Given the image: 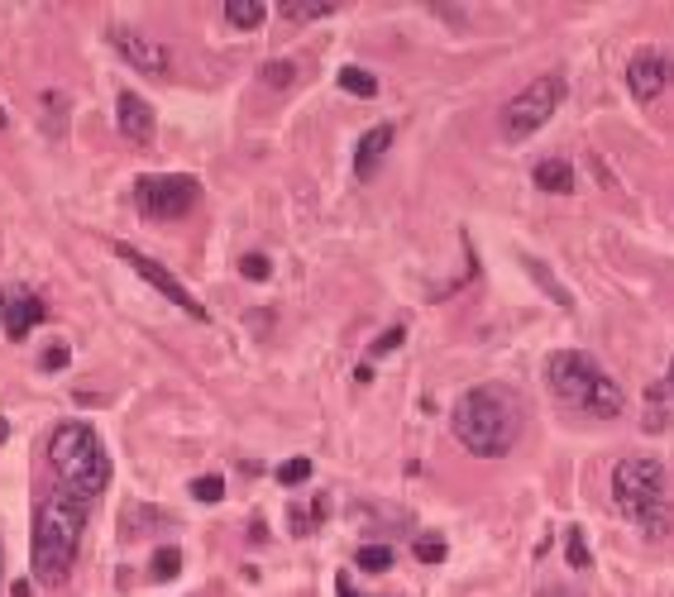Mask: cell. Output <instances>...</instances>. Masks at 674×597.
Returning <instances> with one entry per match:
<instances>
[{
  "label": "cell",
  "mask_w": 674,
  "mask_h": 597,
  "mask_svg": "<svg viewBox=\"0 0 674 597\" xmlns=\"http://www.w3.org/2000/svg\"><path fill=\"white\" fill-rule=\"evenodd\" d=\"M450 435L474 459H502V454H512V445L522 440V402H517V392L502 383L469 387L455 402V411H450Z\"/></svg>",
  "instance_id": "obj_1"
},
{
  "label": "cell",
  "mask_w": 674,
  "mask_h": 597,
  "mask_svg": "<svg viewBox=\"0 0 674 597\" xmlns=\"http://www.w3.org/2000/svg\"><path fill=\"white\" fill-rule=\"evenodd\" d=\"M612 507L651 540L674 535V497L670 469L655 454H622L612 464Z\"/></svg>",
  "instance_id": "obj_2"
},
{
  "label": "cell",
  "mask_w": 674,
  "mask_h": 597,
  "mask_svg": "<svg viewBox=\"0 0 674 597\" xmlns=\"http://www.w3.org/2000/svg\"><path fill=\"white\" fill-rule=\"evenodd\" d=\"M545 383H550V392H555L569 411L593 416V421H617V416L627 411L622 383H617L593 354H584V349H560V354H550Z\"/></svg>",
  "instance_id": "obj_3"
},
{
  "label": "cell",
  "mask_w": 674,
  "mask_h": 597,
  "mask_svg": "<svg viewBox=\"0 0 674 597\" xmlns=\"http://www.w3.org/2000/svg\"><path fill=\"white\" fill-rule=\"evenodd\" d=\"M48 464L58 473V492L63 497L82 502L87 512L101 502V492L110 483V459H106V449H101V435L87 421H63V426L53 430Z\"/></svg>",
  "instance_id": "obj_4"
},
{
  "label": "cell",
  "mask_w": 674,
  "mask_h": 597,
  "mask_svg": "<svg viewBox=\"0 0 674 597\" xmlns=\"http://www.w3.org/2000/svg\"><path fill=\"white\" fill-rule=\"evenodd\" d=\"M82 531H87V507L72 502L63 492L44 497V507L34 516V578L58 588L72 564H77V545H82Z\"/></svg>",
  "instance_id": "obj_5"
},
{
  "label": "cell",
  "mask_w": 674,
  "mask_h": 597,
  "mask_svg": "<svg viewBox=\"0 0 674 597\" xmlns=\"http://www.w3.org/2000/svg\"><path fill=\"white\" fill-rule=\"evenodd\" d=\"M565 101V82L555 77V72H545L536 82H526L507 106H502V134L507 139H526V134H536L541 125H550V115L560 110Z\"/></svg>",
  "instance_id": "obj_6"
},
{
  "label": "cell",
  "mask_w": 674,
  "mask_h": 597,
  "mask_svg": "<svg viewBox=\"0 0 674 597\" xmlns=\"http://www.w3.org/2000/svg\"><path fill=\"white\" fill-rule=\"evenodd\" d=\"M134 206L149 220H182L201 206V182L187 172H158L134 182Z\"/></svg>",
  "instance_id": "obj_7"
},
{
  "label": "cell",
  "mask_w": 674,
  "mask_h": 597,
  "mask_svg": "<svg viewBox=\"0 0 674 597\" xmlns=\"http://www.w3.org/2000/svg\"><path fill=\"white\" fill-rule=\"evenodd\" d=\"M110 48L130 67H139L144 77H168V72H173V58H177L163 39H153V34L134 29V24H115V29H110Z\"/></svg>",
  "instance_id": "obj_8"
},
{
  "label": "cell",
  "mask_w": 674,
  "mask_h": 597,
  "mask_svg": "<svg viewBox=\"0 0 674 597\" xmlns=\"http://www.w3.org/2000/svg\"><path fill=\"white\" fill-rule=\"evenodd\" d=\"M110 249H115V254L125 258V263H130L134 273H139V278L149 282V287H153V292H158V297H163V301H173V306H177V311H182V316L206 320V306H201V301H196L192 292H187V287H182V282H177L173 273L163 268V263H153V258H144V254H139V249H130V244H110Z\"/></svg>",
  "instance_id": "obj_9"
},
{
  "label": "cell",
  "mask_w": 674,
  "mask_h": 597,
  "mask_svg": "<svg viewBox=\"0 0 674 597\" xmlns=\"http://www.w3.org/2000/svg\"><path fill=\"white\" fill-rule=\"evenodd\" d=\"M670 82H674V58L665 48H641L627 63V91L636 101H660Z\"/></svg>",
  "instance_id": "obj_10"
},
{
  "label": "cell",
  "mask_w": 674,
  "mask_h": 597,
  "mask_svg": "<svg viewBox=\"0 0 674 597\" xmlns=\"http://www.w3.org/2000/svg\"><path fill=\"white\" fill-rule=\"evenodd\" d=\"M48 306L34 287H0V325H5V340H24L34 325H44Z\"/></svg>",
  "instance_id": "obj_11"
},
{
  "label": "cell",
  "mask_w": 674,
  "mask_h": 597,
  "mask_svg": "<svg viewBox=\"0 0 674 597\" xmlns=\"http://www.w3.org/2000/svg\"><path fill=\"white\" fill-rule=\"evenodd\" d=\"M115 115H120V134L134 139V144H149L153 129H158L153 106L144 101V96H134V91H120V96H115Z\"/></svg>",
  "instance_id": "obj_12"
},
{
  "label": "cell",
  "mask_w": 674,
  "mask_h": 597,
  "mask_svg": "<svg viewBox=\"0 0 674 597\" xmlns=\"http://www.w3.org/2000/svg\"><path fill=\"white\" fill-rule=\"evenodd\" d=\"M392 139H397V129L392 125H373L364 139H359V149H354V177H364L369 182L373 172L383 168V158H388Z\"/></svg>",
  "instance_id": "obj_13"
},
{
  "label": "cell",
  "mask_w": 674,
  "mask_h": 597,
  "mask_svg": "<svg viewBox=\"0 0 674 597\" xmlns=\"http://www.w3.org/2000/svg\"><path fill=\"white\" fill-rule=\"evenodd\" d=\"M531 182L550 196H569L574 192V168H569L565 158H541V163L531 168Z\"/></svg>",
  "instance_id": "obj_14"
},
{
  "label": "cell",
  "mask_w": 674,
  "mask_h": 597,
  "mask_svg": "<svg viewBox=\"0 0 674 597\" xmlns=\"http://www.w3.org/2000/svg\"><path fill=\"white\" fill-rule=\"evenodd\" d=\"M263 15H268L263 0H225V20L235 24V29H259Z\"/></svg>",
  "instance_id": "obj_15"
},
{
  "label": "cell",
  "mask_w": 674,
  "mask_h": 597,
  "mask_svg": "<svg viewBox=\"0 0 674 597\" xmlns=\"http://www.w3.org/2000/svg\"><path fill=\"white\" fill-rule=\"evenodd\" d=\"M283 15L292 24H311V20H326V15H335V0H287Z\"/></svg>",
  "instance_id": "obj_16"
},
{
  "label": "cell",
  "mask_w": 674,
  "mask_h": 597,
  "mask_svg": "<svg viewBox=\"0 0 674 597\" xmlns=\"http://www.w3.org/2000/svg\"><path fill=\"white\" fill-rule=\"evenodd\" d=\"M340 86H345L349 96H378V82H373V72H364V67H340Z\"/></svg>",
  "instance_id": "obj_17"
},
{
  "label": "cell",
  "mask_w": 674,
  "mask_h": 597,
  "mask_svg": "<svg viewBox=\"0 0 674 597\" xmlns=\"http://www.w3.org/2000/svg\"><path fill=\"white\" fill-rule=\"evenodd\" d=\"M402 340H407V325H388V330H383V335H378V340L369 344V354H364V363L373 368V363L383 359V354H392V349H397Z\"/></svg>",
  "instance_id": "obj_18"
},
{
  "label": "cell",
  "mask_w": 674,
  "mask_h": 597,
  "mask_svg": "<svg viewBox=\"0 0 674 597\" xmlns=\"http://www.w3.org/2000/svg\"><path fill=\"white\" fill-rule=\"evenodd\" d=\"M354 564H359V569H369V574H388V569H392V550H388V545H364V550L354 555Z\"/></svg>",
  "instance_id": "obj_19"
},
{
  "label": "cell",
  "mask_w": 674,
  "mask_h": 597,
  "mask_svg": "<svg viewBox=\"0 0 674 597\" xmlns=\"http://www.w3.org/2000/svg\"><path fill=\"white\" fill-rule=\"evenodd\" d=\"M526 268H531V278H536V282L545 287V297H550V301H560V306H574L565 287H560V282L550 278V268H545V263H536V258H526Z\"/></svg>",
  "instance_id": "obj_20"
},
{
  "label": "cell",
  "mask_w": 674,
  "mask_h": 597,
  "mask_svg": "<svg viewBox=\"0 0 674 597\" xmlns=\"http://www.w3.org/2000/svg\"><path fill=\"white\" fill-rule=\"evenodd\" d=\"M177 569H182V550H173V545H163V550L153 555V564H149V574L158 578V583H168Z\"/></svg>",
  "instance_id": "obj_21"
},
{
  "label": "cell",
  "mask_w": 674,
  "mask_h": 597,
  "mask_svg": "<svg viewBox=\"0 0 674 597\" xmlns=\"http://www.w3.org/2000/svg\"><path fill=\"white\" fill-rule=\"evenodd\" d=\"M263 82L268 86H292L297 82V63H292V58H273V63H263Z\"/></svg>",
  "instance_id": "obj_22"
},
{
  "label": "cell",
  "mask_w": 674,
  "mask_h": 597,
  "mask_svg": "<svg viewBox=\"0 0 674 597\" xmlns=\"http://www.w3.org/2000/svg\"><path fill=\"white\" fill-rule=\"evenodd\" d=\"M306 478H311V459H287V464H278V483H283V488H302Z\"/></svg>",
  "instance_id": "obj_23"
},
{
  "label": "cell",
  "mask_w": 674,
  "mask_h": 597,
  "mask_svg": "<svg viewBox=\"0 0 674 597\" xmlns=\"http://www.w3.org/2000/svg\"><path fill=\"white\" fill-rule=\"evenodd\" d=\"M565 559L574 569H588V545H584V531H579V526L565 531Z\"/></svg>",
  "instance_id": "obj_24"
},
{
  "label": "cell",
  "mask_w": 674,
  "mask_h": 597,
  "mask_svg": "<svg viewBox=\"0 0 674 597\" xmlns=\"http://www.w3.org/2000/svg\"><path fill=\"white\" fill-rule=\"evenodd\" d=\"M192 497H196V502H220V497H225V478H216V473L196 478V483H192Z\"/></svg>",
  "instance_id": "obj_25"
},
{
  "label": "cell",
  "mask_w": 674,
  "mask_h": 597,
  "mask_svg": "<svg viewBox=\"0 0 674 597\" xmlns=\"http://www.w3.org/2000/svg\"><path fill=\"white\" fill-rule=\"evenodd\" d=\"M240 273H244L249 282H263L268 273H273V263H268V254H244V258H240Z\"/></svg>",
  "instance_id": "obj_26"
},
{
  "label": "cell",
  "mask_w": 674,
  "mask_h": 597,
  "mask_svg": "<svg viewBox=\"0 0 674 597\" xmlns=\"http://www.w3.org/2000/svg\"><path fill=\"white\" fill-rule=\"evenodd\" d=\"M416 559H421V564H440V559H445V540L421 535V540H416Z\"/></svg>",
  "instance_id": "obj_27"
},
{
  "label": "cell",
  "mask_w": 674,
  "mask_h": 597,
  "mask_svg": "<svg viewBox=\"0 0 674 597\" xmlns=\"http://www.w3.org/2000/svg\"><path fill=\"white\" fill-rule=\"evenodd\" d=\"M63 363H67V344H48L44 354H39V368H44V373H58Z\"/></svg>",
  "instance_id": "obj_28"
},
{
  "label": "cell",
  "mask_w": 674,
  "mask_h": 597,
  "mask_svg": "<svg viewBox=\"0 0 674 597\" xmlns=\"http://www.w3.org/2000/svg\"><path fill=\"white\" fill-rule=\"evenodd\" d=\"M10 597H34V588H29V583H24V578H20V583L10 588Z\"/></svg>",
  "instance_id": "obj_29"
},
{
  "label": "cell",
  "mask_w": 674,
  "mask_h": 597,
  "mask_svg": "<svg viewBox=\"0 0 674 597\" xmlns=\"http://www.w3.org/2000/svg\"><path fill=\"white\" fill-rule=\"evenodd\" d=\"M335 588H340V597H359L354 588H349V578H345V574H340V583H335Z\"/></svg>",
  "instance_id": "obj_30"
},
{
  "label": "cell",
  "mask_w": 674,
  "mask_h": 597,
  "mask_svg": "<svg viewBox=\"0 0 674 597\" xmlns=\"http://www.w3.org/2000/svg\"><path fill=\"white\" fill-rule=\"evenodd\" d=\"M5 440H10V421L0 416V445H5Z\"/></svg>",
  "instance_id": "obj_31"
},
{
  "label": "cell",
  "mask_w": 674,
  "mask_h": 597,
  "mask_svg": "<svg viewBox=\"0 0 674 597\" xmlns=\"http://www.w3.org/2000/svg\"><path fill=\"white\" fill-rule=\"evenodd\" d=\"M665 383H670V387H674V359H670V373H665Z\"/></svg>",
  "instance_id": "obj_32"
},
{
  "label": "cell",
  "mask_w": 674,
  "mask_h": 597,
  "mask_svg": "<svg viewBox=\"0 0 674 597\" xmlns=\"http://www.w3.org/2000/svg\"><path fill=\"white\" fill-rule=\"evenodd\" d=\"M5 125H10V115H5V110H0V129H5Z\"/></svg>",
  "instance_id": "obj_33"
}]
</instances>
